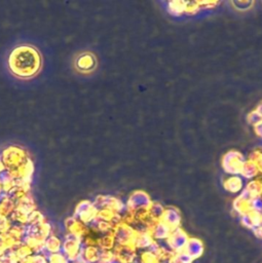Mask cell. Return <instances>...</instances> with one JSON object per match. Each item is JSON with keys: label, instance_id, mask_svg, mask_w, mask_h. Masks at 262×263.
<instances>
[{"label": "cell", "instance_id": "obj_20", "mask_svg": "<svg viewBox=\"0 0 262 263\" xmlns=\"http://www.w3.org/2000/svg\"><path fill=\"white\" fill-rule=\"evenodd\" d=\"M13 251L15 252V254H16V256L18 257L20 260H22V259H24V258H27V257H29V256H31V255L34 254V253L32 252V250H31L27 245H25L23 241H22V243H20Z\"/></svg>", "mask_w": 262, "mask_h": 263}, {"label": "cell", "instance_id": "obj_28", "mask_svg": "<svg viewBox=\"0 0 262 263\" xmlns=\"http://www.w3.org/2000/svg\"><path fill=\"white\" fill-rule=\"evenodd\" d=\"M0 263H5V262H4V260L2 259V257H0Z\"/></svg>", "mask_w": 262, "mask_h": 263}, {"label": "cell", "instance_id": "obj_6", "mask_svg": "<svg viewBox=\"0 0 262 263\" xmlns=\"http://www.w3.org/2000/svg\"><path fill=\"white\" fill-rule=\"evenodd\" d=\"M188 237L186 235V233L180 229L179 227L172 229L167 239H166V243L169 246V248L171 249V251L180 253L183 252L187 242H188Z\"/></svg>", "mask_w": 262, "mask_h": 263}, {"label": "cell", "instance_id": "obj_7", "mask_svg": "<svg viewBox=\"0 0 262 263\" xmlns=\"http://www.w3.org/2000/svg\"><path fill=\"white\" fill-rule=\"evenodd\" d=\"M151 205V200L149 196L142 191H137L134 192L127 202V209L130 211H140V210H148L149 206Z\"/></svg>", "mask_w": 262, "mask_h": 263}, {"label": "cell", "instance_id": "obj_10", "mask_svg": "<svg viewBox=\"0 0 262 263\" xmlns=\"http://www.w3.org/2000/svg\"><path fill=\"white\" fill-rule=\"evenodd\" d=\"M160 221L165 223L171 229H174V228L179 227L180 222H181V215L177 209L169 208V209L164 210Z\"/></svg>", "mask_w": 262, "mask_h": 263}, {"label": "cell", "instance_id": "obj_4", "mask_svg": "<svg viewBox=\"0 0 262 263\" xmlns=\"http://www.w3.org/2000/svg\"><path fill=\"white\" fill-rule=\"evenodd\" d=\"M98 215V209L89 200H81L74 209L73 216L81 221L83 224L89 226L96 219Z\"/></svg>", "mask_w": 262, "mask_h": 263}, {"label": "cell", "instance_id": "obj_24", "mask_svg": "<svg viewBox=\"0 0 262 263\" xmlns=\"http://www.w3.org/2000/svg\"><path fill=\"white\" fill-rule=\"evenodd\" d=\"M12 226V222L9 218H0V234H5Z\"/></svg>", "mask_w": 262, "mask_h": 263}, {"label": "cell", "instance_id": "obj_1", "mask_svg": "<svg viewBox=\"0 0 262 263\" xmlns=\"http://www.w3.org/2000/svg\"><path fill=\"white\" fill-rule=\"evenodd\" d=\"M7 63L10 72L14 76L31 78L40 70L41 58L35 47L20 45L11 50Z\"/></svg>", "mask_w": 262, "mask_h": 263}, {"label": "cell", "instance_id": "obj_8", "mask_svg": "<svg viewBox=\"0 0 262 263\" xmlns=\"http://www.w3.org/2000/svg\"><path fill=\"white\" fill-rule=\"evenodd\" d=\"M240 158L241 155L235 151H230L227 154H225L223 158V166L225 171H227L230 174L240 173V168L242 165Z\"/></svg>", "mask_w": 262, "mask_h": 263}, {"label": "cell", "instance_id": "obj_13", "mask_svg": "<svg viewBox=\"0 0 262 263\" xmlns=\"http://www.w3.org/2000/svg\"><path fill=\"white\" fill-rule=\"evenodd\" d=\"M203 251L202 242L197 238H189L188 242L184 249V252L193 260L198 258Z\"/></svg>", "mask_w": 262, "mask_h": 263}, {"label": "cell", "instance_id": "obj_15", "mask_svg": "<svg viewBox=\"0 0 262 263\" xmlns=\"http://www.w3.org/2000/svg\"><path fill=\"white\" fill-rule=\"evenodd\" d=\"M15 210L22 211L29 215L31 212H33L37 209H36V203H35L33 197L30 195L28 197H25L21 200L15 201Z\"/></svg>", "mask_w": 262, "mask_h": 263}, {"label": "cell", "instance_id": "obj_16", "mask_svg": "<svg viewBox=\"0 0 262 263\" xmlns=\"http://www.w3.org/2000/svg\"><path fill=\"white\" fill-rule=\"evenodd\" d=\"M26 229L27 226L25 225H18V224H12L11 228L7 232L12 238H14L17 241H23L25 235H26Z\"/></svg>", "mask_w": 262, "mask_h": 263}, {"label": "cell", "instance_id": "obj_18", "mask_svg": "<svg viewBox=\"0 0 262 263\" xmlns=\"http://www.w3.org/2000/svg\"><path fill=\"white\" fill-rule=\"evenodd\" d=\"M257 168L258 166L256 165L255 162H246V163H242L240 173L247 178H252L257 174Z\"/></svg>", "mask_w": 262, "mask_h": 263}, {"label": "cell", "instance_id": "obj_14", "mask_svg": "<svg viewBox=\"0 0 262 263\" xmlns=\"http://www.w3.org/2000/svg\"><path fill=\"white\" fill-rule=\"evenodd\" d=\"M172 229L162 221H156L151 227V236L157 239H167Z\"/></svg>", "mask_w": 262, "mask_h": 263}, {"label": "cell", "instance_id": "obj_23", "mask_svg": "<svg viewBox=\"0 0 262 263\" xmlns=\"http://www.w3.org/2000/svg\"><path fill=\"white\" fill-rule=\"evenodd\" d=\"M47 261L48 263H69L66 257L62 254V252L57 254L47 255Z\"/></svg>", "mask_w": 262, "mask_h": 263}, {"label": "cell", "instance_id": "obj_12", "mask_svg": "<svg viewBox=\"0 0 262 263\" xmlns=\"http://www.w3.org/2000/svg\"><path fill=\"white\" fill-rule=\"evenodd\" d=\"M101 250L98 247H83L80 260L83 263H99Z\"/></svg>", "mask_w": 262, "mask_h": 263}, {"label": "cell", "instance_id": "obj_9", "mask_svg": "<svg viewBox=\"0 0 262 263\" xmlns=\"http://www.w3.org/2000/svg\"><path fill=\"white\" fill-rule=\"evenodd\" d=\"M62 245H63V239L55 233H52L44 240L43 253L46 255L60 253L62 252Z\"/></svg>", "mask_w": 262, "mask_h": 263}, {"label": "cell", "instance_id": "obj_19", "mask_svg": "<svg viewBox=\"0 0 262 263\" xmlns=\"http://www.w3.org/2000/svg\"><path fill=\"white\" fill-rule=\"evenodd\" d=\"M93 66V59L89 54H83L77 60V67L81 70H88Z\"/></svg>", "mask_w": 262, "mask_h": 263}, {"label": "cell", "instance_id": "obj_21", "mask_svg": "<svg viewBox=\"0 0 262 263\" xmlns=\"http://www.w3.org/2000/svg\"><path fill=\"white\" fill-rule=\"evenodd\" d=\"M148 210H149V214H150V216H151V218L153 220H159L160 221V219H161V217L163 215V212H164V210L161 206V204H159V203H151V205L149 206Z\"/></svg>", "mask_w": 262, "mask_h": 263}, {"label": "cell", "instance_id": "obj_2", "mask_svg": "<svg viewBox=\"0 0 262 263\" xmlns=\"http://www.w3.org/2000/svg\"><path fill=\"white\" fill-rule=\"evenodd\" d=\"M0 158L7 171V170L18 167L25 161H27L30 158V156L28 155L27 151L24 148L20 146L11 145L2 150L0 154Z\"/></svg>", "mask_w": 262, "mask_h": 263}, {"label": "cell", "instance_id": "obj_3", "mask_svg": "<svg viewBox=\"0 0 262 263\" xmlns=\"http://www.w3.org/2000/svg\"><path fill=\"white\" fill-rule=\"evenodd\" d=\"M62 239H63L62 254L66 257L68 262L70 263V262L79 261L81 252L83 249L82 239L66 233Z\"/></svg>", "mask_w": 262, "mask_h": 263}, {"label": "cell", "instance_id": "obj_11", "mask_svg": "<svg viewBox=\"0 0 262 263\" xmlns=\"http://www.w3.org/2000/svg\"><path fill=\"white\" fill-rule=\"evenodd\" d=\"M15 210V201L5 193L0 195V218H9Z\"/></svg>", "mask_w": 262, "mask_h": 263}, {"label": "cell", "instance_id": "obj_27", "mask_svg": "<svg viewBox=\"0 0 262 263\" xmlns=\"http://www.w3.org/2000/svg\"><path fill=\"white\" fill-rule=\"evenodd\" d=\"M256 111H257V112L262 116V103L258 106V108H257V110H256Z\"/></svg>", "mask_w": 262, "mask_h": 263}, {"label": "cell", "instance_id": "obj_17", "mask_svg": "<svg viewBox=\"0 0 262 263\" xmlns=\"http://www.w3.org/2000/svg\"><path fill=\"white\" fill-rule=\"evenodd\" d=\"M45 221H47L46 218L38 210L31 212L28 216V225H39Z\"/></svg>", "mask_w": 262, "mask_h": 263}, {"label": "cell", "instance_id": "obj_26", "mask_svg": "<svg viewBox=\"0 0 262 263\" xmlns=\"http://www.w3.org/2000/svg\"><path fill=\"white\" fill-rule=\"evenodd\" d=\"M255 130H256L257 135H258V136H260V137L262 138V121L255 125Z\"/></svg>", "mask_w": 262, "mask_h": 263}, {"label": "cell", "instance_id": "obj_25", "mask_svg": "<svg viewBox=\"0 0 262 263\" xmlns=\"http://www.w3.org/2000/svg\"><path fill=\"white\" fill-rule=\"evenodd\" d=\"M248 120H249V122H250L251 124L256 125V124H258L259 122L262 121V116H261L257 111H254V112H252V113L249 114Z\"/></svg>", "mask_w": 262, "mask_h": 263}, {"label": "cell", "instance_id": "obj_22", "mask_svg": "<svg viewBox=\"0 0 262 263\" xmlns=\"http://www.w3.org/2000/svg\"><path fill=\"white\" fill-rule=\"evenodd\" d=\"M225 187L231 192H236L241 188V182L238 178H231L226 181Z\"/></svg>", "mask_w": 262, "mask_h": 263}, {"label": "cell", "instance_id": "obj_5", "mask_svg": "<svg viewBox=\"0 0 262 263\" xmlns=\"http://www.w3.org/2000/svg\"><path fill=\"white\" fill-rule=\"evenodd\" d=\"M64 227H65L66 234H70V235L76 236L81 239L89 233V227L87 225L83 224L81 221H79L74 216H71V217H68L65 219Z\"/></svg>", "mask_w": 262, "mask_h": 263}]
</instances>
